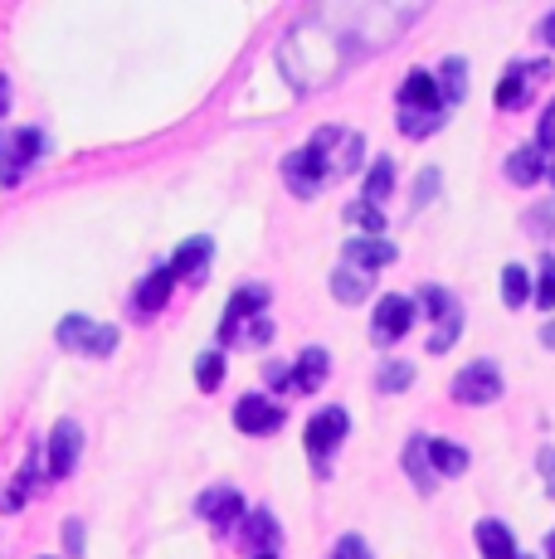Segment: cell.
I'll use <instances>...</instances> for the list:
<instances>
[{"instance_id": "6da1fadb", "label": "cell", "mask_w": 555, "mask_h": 559, "mask_svg": "<svg viewBox=\"0 0 555 559\" xmlns=\"http://www.w3.org/2000/svg\"><path fill=\"white\" fill-rule=\"evenodd\" d=\"M307 146H312V152L322 156L327 166H332V180L336 176H351V170L361 166V156H366V136L346 132V127H317V136Z\"/></svg>"}, {"instance_id": "7a4b0ae2", "label": "cell", "mask_w": 555, "mask_h": 559, "mask_svg": "<svg viewBox=\"0 0 555 559\" xmlns=\"http://www.w3.org/2000/svg\"><path fill=\"white\" fill-rule=\"evenodd\" d=\"M59 346L63 350H83V356H113L117 350V326L93 317H63L59 321Z\"/></svg>"}, {"instance_id": "3957f363", "label": "cell", "mask_w": 555, "mask_h": 559, "mask_svg": "<svg viewBox=\"0 0 555 559\" xmlns=\"http://www.w3.org/2000/svg\"><path fill=\"white\" fill-rule=\"evenodd\" d=\"M341 438H346V408H322V414L307 424V457H312L317 477H327V467H332V453L341 448Z\"/></svg>"}, {"instance_id": "277c9868", "label": "cell", "mask_w": 555, "mask_h": 559, "mask_svg": "<svg viewBox=\"0 0 555 559\" xmlns=\"http://www.w3.org/2000/svg\"><path fill=\"white\" fill-rule=\"evenodd\" d=\"M39 152H45V132L39 127H20V132L0 136V186H15L25 176V166H35Z\"/></svg>"}, {"instance_id": "5b68a950", "label": "cell", "mask_w": 555, "mask_h": 559, "mask_svg": "<svg viewBox=\"0 0 555 559\" xmlns=\"http://www.w3.org/2000/svg\"><path fill=\"white\" fill-rule=\"evenodd\" d=\"M551 79V59H536V63H511L507 73H501L497 83V107L501 112H521V107L531 103V93H536V83Z\"/></svg>"}, {"instance_id": "8992f818", "label": "cell", "mask_w": 555, "mask_h": 559, "mask_svg": "<svg viewBox=\"0 0 555 559\" xmlns=\"http://www.w3.org/2000/svg\"><path fill=\"white\" fill-rule=\"evenodd\" d=\"M283 180H287V190H293V195L312 200V195H322V190L332 186V166H327L312 146H303V152L283 156Z\"/></svg>"}, {"instance_id": "52a82bcc", "label": "cell", "mask_w": 555, "mask_h": 559, "mask_svg": "<svg viewBox=\"0 0 555 559\" xmlns=\"http://www.w3.org/2000/svg\"><path fill=\"white\" fill-rule=\"evenodd\" d=\"M263 307H269V287H263V283L239 287V293L229 297V307H224V321H220V341H224V346H234V341L244 336V321L263 317Z\"/></svg>"}, {"instance_id": "ba28073f", "label": "cell", "mask_w": 555, "mask_h": 559, "mask_svg": "<svg viewBox=\"0 0 555 559\" xmlns=\"http://www.w3.org/2000/svg\"><path fill=\"white\" fill-rule=\"evenodd\" d=\"M453 400H458V404H497V400H501V374H497V365H493V360H473L468 370H458Z\"/></svg>"}, {"instance_id": "9c48e42d", "label": "cell", "mask_w": 555, "mask_h": 559, "mask_svg": "<svg viewBox=\"0 0 555 559\" xmlns=\"http://www.w3.org/2000/svg\"><path fill=\"white\" fill-rule=\"evenodd\" d=\"M414 326V297H380L376 307V326H370V336L380 341V346H390V341H400L404 331Z\"/></svg>"}, {"instance_id": "30bf717a", "label": "cell", "mask_w": 555, "mask_h": 559, "mask_svg": "<svg viewBox=\"0 0 555 559\" xmlns=\"http://www.w3.org/2000/svg\"><path fill=\"white\" fill-rule=\"evenodd\" d=\"M400 112H448L444 93H439V79L424 69H414L400 88Z\"/></svg>"}, {"instance_id": "8fae6325", "label": "cell", "mask_w": 555, "mask_h": 559, "mask_svg": "<svg viewBox=\"0 0 555 559\" xmlns=\"http://www.w3.org/2000/svg\"><path fill=\"white\" fill-rule=\"evenodd\" d=\"M196 511L205 515L215 531H229L234 521H244V497H239L234 487H210V491H200Z\"/></svg>"}, {"instance_id": "7c38bea8", "label": "cell", "mask_w": 555, "mask_h": 559, "mask_svg": "<svg viewBox=\"0 0 555 559\" xmlns=\"http://www.w3.org/2000/svg\"><path fill=\"white\" fill-rule=\"evenodd\" d=\"M79 448H83V433H79V424L73 418H59L55 424V433H49V477H69L73 472V457H79Z\"/></svg>"}, {"instance_id": "4fadbf2b", "label": "cell", "mask_w": 555, "mask_h": 559, "mask_svg": "<svg viewBox=\"0 0 555 559\" xmlns=\"http://www.w3.org/2000/svg\"><path fill=\"white\" fill-rule=\"evenodd\" d=\"M234 424H239V433H273L278 424H283V408L273 400H263V394H244L239 408H234Z\"/></svg>"}, {"instance_id": "5bb4252c", "label": "cell", "mask_w": 555, "mask_h": 559, "mask_svg": "<svg viewBox=\"0 0 555 559\" xmlns=\"http://www.w3.org/2000/svg\"><path fill=\"white\" fill-rule=\"evenodd\" d=\"M386 263H394V243H386V239H351L346 243V267H361V273H370V267H386Z\"/></svg>"}, {"instance_id": "9a60e30c", "label": "cell", "mask_w": 555, "mask_h": 559, "mask_svg": "<svg viewBox=\"0 0 555 559\" xmlns=\"http://www.w3.org/2000/svg\"><path fill=\"white\" fill-rule=\"evenodd\" d=\"M244 540H249L259 555H278V540H283L278 515L273 511H249V515H244Z\"/></svg>"}, {"instance_id": "2e32d148", "label": "cell", "mask_w": 555, "mask_h": 559, "mask_svg": "<svg viewBox=\"0 0 555 559\" xmlns=\"http://www.w3.org/2000/svg\"><path fill=\"white\" fill-rule=\"evenodd\" d=\"M507 180L511 186H536L546 180V152L541 146H521V152L507 156Z\"/></svg>"}, {"instance_id": "e0dca14e", "label": "cell", "mask_w": 555, "mask_h": 559, "mask_svg": "<svg viewBox=\"0 0 555 559\" xmlns=\"http://www.w3.org/2000/svg\"><path fill=\"white\" fill-rule=\"evenodd\" d=\"M327 370H332V365H327V350L322 346H307L303 356H297V374H293V384L303 394H317L327 384Z\"/></svg>"}, {"instance_id": "ac0fdd59", "label": "cell", "mask_w": 555, "mask_h": 559, "mask_svg": "<svg viewBox=\"0 0 555 559\" xmlns=\"http://www.w3.org/2000/svg\"><path fill=\"white\" fill-rule=\"evenodd\" d=\"M35 481H39V448L25 457V467H20V477L10 481L5 491H0V511H5V515H15L20 507H25V497H29V491H35Z\"/></svg>"}, {"instance_id": "d6986e66", "label": "cell", "mask_w": 555, "mask_h": 559, "mask_svg": "<svg viewBox=\"0 0 555 559\" xmlns=\"http://www.w3.org/2000/svg\"><path fill=\"white\" fill-rule=\"evenodd\" d=\"M170 287H176V277H170V267H156V273L142 277V287H137V311H162L170 302Z\"/></svg>"}, {"instance_id": "ffe728a7", "label": "cell", "mask_w": 555, "mask_h": 559, "mask_svg": "<svg viewBox=\"0 0 555 559\" xmlns=\"http://www.w3.org/2000/svg\"><path fill=\"white\" fill-rule=\"evenodd\" d=\"M332 297L341 307H356L370 297V273H361V267H336L332 273Z\"/></svg>"}, {"instance_id": "44dd1931", "label": "cell", "mask_w": 555, "mask_h": 559, "mask_svg": "<svg viewBox=\"0 0 555 559\" xmlns=\"http://www.w3.org/2000/svg\"><path fill=\"white\" fill-rule=\"evenodd\" d=\"M477 550H483V559H521L517 540H511V531L501 521H483V525H477Z\"/></svg>"}, {"instance_id": "7402d4cb", "label": "cell", "mask_w": 555, "mask_h": 559, "mask_svg": "<svg viewBox=\"0 0 555 559\" xmlns=\"http://www.w3.org/2000/svg\"><path fill=\"white\" fill-rule=\"evenodd\" d=\"M205 263H210V239H186L166 267H170V277H196V273H205Z\"/></svg>"}, {"instance_id": "603a6c76", "label": "cell", "mask_w": 555, "mask_h": 559, "mask_svg": "<svg viewBox=\"0 0 555 559\" xmlns=\"http://www.w3.org/2000/svg\"><path fill=\"white\" fill-rule=\"evenodd\" d=\"M390 195H394V160L380 156V160H370V176H366V190H361V200L380 204V200H390Z\"/></svg>"}, {"instance_id": "cb8c5ba5", "label": "cell", "mask_w": 555, "mask_h": 559, "mask_svg": "<svg viewBox=\"0 0 555 559\" xmlns=\"http://www.w3.org/2000/svg\"><path fill=\"white\" fill-rule=\"evenodd\" d=\"M429 467H434V477H458V472H468V453L444 443V438H429Z\"/></svg>"}, {"instance_id": "d4e9b609", "label": "cell", "mask_w": 555, "mask_h": 559, "mask_svg": "<svg viewBox=\"0 0 555 559\" xmlns=\"http://www.w3.org/2000/svg\"><path fill=\"white\" fill-rule=\"evenodd\" d=\"M404 467H410V477H414V487L420 491H429L434 487V467H429V438L424 433H414L410 438V448H404Z\"/></svg>"}, {"instance_id": "484cf974", "label": "cell", "mask_w": 555, "mask_h": 559, "mask_svg": "<svg viewBox=\"0 0 555 559\" xmlns=\"http://www.w3.org/2000/svg\"><path fill=\"white\" fill-rule=\"evenodd\" d=\"M527 297H531L527 267H521V263H507V267H501V302H507V307H521Z\"/></svg>"}, {"instance_id": "4316f807", "label": "cell", "mask_w": 555, "mask_h": 559, "mask_svg": "<svg viewBox=\"0 0 555 559\" xmlns=\"http://www.w3.org/2000/svg\"><path fill=\"white\" fill-rule=\"evenodd\" d=\"M463 83H468V63L463 59H448L444 69H439V93H444V103H458L463 98Z\"/></svg>"}, {"instance_id": "83f0119b", "label": "cell", "mask_w": 555, "mask_h": 559, "mask_svg": "<svg viewBox=\"0 0 555 559\" xmlns=\"http://www.w3.org/2000/svg\"><path fill=\"white\" fill-rule=\"evenodd\" d=\"M444 127V112H400V132L410 136V142H424L429 132H439Z\"/></svg>"}, {"instance_id": "f1b7e54d", "label": "cell", "mask_w": 555, "mask_h": 559, "mask_svg": "<svg viewBox=\"0 0 555 559\" xmlns=\"http://www.w3.org/2000/svg\"><path fill=\"white\" fill-rule=\"evenodd\" d=\"M376 384H380V390H386V394L410 390V384H414V365H410V360H390L386 370L376 374Z\"/></svg>"}, {"instance_id": "f546056e", "label": "cell", "mask_w": 555, "mask_h": 559, "mask_svg": "<svg viewBox=\"0 0 555 559\" xmlns=\"http://www.w3.org/2000/svg\"><path fill=\"white\" fill-rule=\"evenodd\" d=\"M531 297H536L541 311H555V258L551 253L541 258V277H536V287H531Z\"/></svg>"}, {"instance_id": "4dcf8cb0", "label": "cell", "mask_w": 555, "mask_h": 559, "mask_svg": "<svg viewBox=\"0 0 555 559\" xmlns=\"http://www.w3.org/2000/svg\"><path fill=\"white\" fill-rule=\"evenodd\" d=\"M220 380H224V356L220 350H205V356L196 360V384L200 390H220Z\"/></svg>"}, {"instance_id": "1f68e13d", "label": "cell", "mask_w": 555, "mask_h": 559, "mask_svg": "<svg viewBox=\"0 0 555 559\" xmlns=\"http://www.w3.org/2000/svg\"><path fill=\"white\" fill-rule=\"evenodd\" d=\"M458 331H463V311H448V317L439 321V331H434V336H429V350H434V356H444V350L453 346V341H458Z\"/></svg>"}, {"instance_id": "d6a6232c", "label": "cell", "mask_w": 555, "mask_h": 559, "mask_svg": "<svg viewBox=\"0 0 555 559\" xmlns=\"http://www.w3.org/2000/svg\"><path fill=\"white\" fill-rule=\"evenodd\" d=\"M420 307H424V311H429V317H434V321H444V317H448V311H458V307H453V297H448V293H444V287H434V283H429V287H424V293H420Z\"/></svg>"}, {"instance_id": "836d02e7", "label": "cell", "mask_w": 555, "mask_h": 559, "mask_svg": "<svg viewBox=\"0 0 555 559\" xmlns=\"http://www.w3.org/2000/svg\"><path fill=\"white\" fill-rule=\"evenodd\" d=\"M346 219H351V224H361V229H370V239H376V234H380V224H386V214H380L376 204H366V200H361V204H351V210H346Z\"/></svg>"}, {"instance_id": "e575fe53", "label": "cell", "mask_w": 555, "mask_h": 559, "mask_svg": "<svg viewBox=\"0 0 555 559\" xmlns=\"http://www.w3.org/2000/svg\"><path fill=\"white\" fill-rule=\"evenodd\" d=\"M332 559H370V550H366V540H361V535H341Z\"/></svg>"}, {"instance_id": "d590c367", "label": "cell", "mask_w": 555, "mask_h": 559, "mask_svg": "<svg viewBox=\"0 0 555 559\" xmlns=\"http://www.w3.org/2000/svg\"><path fill=\"white\" fill-rule=\"evenodd\" d=\"M527 229H531V234H546V229L555 234V200H551V204H541V210H531V214H527Z\"/></svg>"}, {"instance_id": "8d00e7d4", "label": "cell", "mask_w": 555, "mask_h": 559, "mask_svg": "<svg viewBox=\"0 0 555 559\" xmlns=\"http://www.w3.org/2000/svg\"><path fill=\"white\" fill-rule=\"evenodd\" d=\"M536 146L541 152H555V103L541 112V127H536Z\"/></svg>"}, {"instance_id": "74e56055", "label": "cell", "mask_w": 555, "mask_h": 559, "mask_svg": "<svg viewBox=\"0 0 555 559\" xmlns=\"http://www.w3.org/2000/svg\"><path fill=\"white\" fill-rule=\"evenodd\" d=\"M63 550L69 559H83V521H63Z\"/></svg>"}, {"instance_id": "f35d334b", "label": "cell", "mask_w": 555, "mask_h": 559, "mask_svg": "<svg viewBox=\"0 0 555 559\" xmlns=\"http://www.w3.org/2000/svg\"><path fill=\"white\" fill-rule=\"evenodd\" d=\"M439 186H444V180H439V170H424V176H420V186H414V204H429V195H439Z\"/></svg>"}, {"instance_id": "ab89813d", "label": "cell", "mask_w": 555, "mask_h": 559, "mask_svg": "<svg viewBox=\"0 0 555 559\" xmlns=\"http://www.w3.org/2000/svg\"><path fill=\"white\" fill-rule=\"evenodd\" d=\"M269 336H273V321H269V317H253V326H244L239 341H253V346H263Z\"/></svg>"}, {"instance_id": "60d3db41", "label": "cell", "mask_w": 555, "mask_h": 559, "mask_svg": "<svg viewBox=\"0 0 555 559\" xmlns=\"http://www.w3.org/2000/svg\"><path fill=\"white\" fill-rule=\"evenodd\" d=\"M263 380H269L273 390H287V384H293V370H287V365H278V360H269V365H263Z\"/></svg>"}, {"instance_id": "b9f144b4", "label": "cell", "mask_w": 555, "mask_h": 559, "mask_svg": "<svg viewBox=\"0 0 555 559\" xmlns=\"http://www.w3.org/2000/svg\"><path fill=\"white\" fill-rule=\"evenodd\" d=\"M536 467H541V477H546V491H551V497H555V448H541Z\"/></svg>"}, {"instance_id": "7bdbcfd3", "label": "cell", "mask_w": 555, "mask_h": 559, "mask_svg": "<svg viewBox=\"0 0 555 559\" xmlns=\"http://www.w3.org/2000/svg\"><path fill=\"white\" fill-rule=\"evenodd\" d=\"M5 112H10V79L0 73V117H5Z\"/></svg>"}, {"instance_id": "ee69618b", "label": "cell", "mask_w": 555, "mask_h": 559, "mask_svg": "<svg viewBox=\"0 0 555 559\" xmlns=\"http://www.w3.org/2000/svg\"><path fill=\"white\" fill-rule=\"evenodd\" d=\"M541 39H546V45L555 49V10H551V15H546V25H541Z\"/></svg>"}, {"instance_id": "f6af8a7d", "label": "cell", "mask_w": 555, "mask_h": 559, "mask_svg": "<svg viewBox=\"0 0 555 559\" xmlns=\"http://www.w3.org/2000/svg\"><path fill=\"white\" fill-rule=\"evenodd\" d=\"M541 346L555 350V321H546V326H541Z\"/></svg>"}, {"instance_id": "bcb514c9", "label": "cell", "mask_w": 555, "mask_h": 559, "mask_svg": "<svg viewBox=\"0 0 555 559\" xmlns=\"http://www.w3.org/2000/svg\"><path fill=\"white\" fill-rule=\"evenodd\" d=\"M546 180L555 186V156H546Z\"/></svg>"}, {"instance_id": "7dc6e473", "label": "cell", "mask_w": 555, "mask_h": 559, "mask_svg": "<svg viewBox=\"0 0 555 559\" xmlns=\"http://www.w3.org/2000/svg\"><path fill=\"white\" fill-rule=\"evenodd\" d=\"M546 555H551V559H555V535H551V540H546Z\"/></svg>"}, {"instance_id": "c3c4849f", "label": "cell", "mask_w": 555, "mask_h": 559, "mask_svg": "<svg viewBox=\"0 0 555 559\" xmlns=\"http://www.w3.org/2000/svg\"><path fill=\"white\" fill-rule=\"evenodd\" d=\"M259 559H278V555H259Z\"/></svg>"}, {"instance_id": "681fc988", "label": "cell", "mask_w": 555, "mask_h": 559, "mask_svg": "<svg viewBox=\"0 0 555 559\" xmlns=\"http://www.w3.org/2000/svg\"><path fill=\"white\" fill-rule=\"evenodd\" d=\"M521 559H531V555H521Z\"/></svg>"}]
</instances>
